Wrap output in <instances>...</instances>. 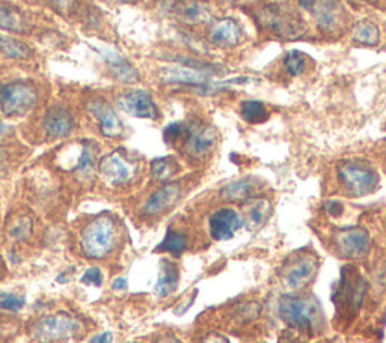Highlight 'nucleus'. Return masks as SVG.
Here are the masks:
<instances>
[{"instance_id": "24", "label": "nucleus", "mask_w": 386, "mask_h": 343, "mask_svg": "<svg viewBox=\"0 0 386 343\" xmlns=\"http://www.w3.org/2000/svg\"><path fill=\"white\" fill-rule=\"evenodd\" d=\"M0 27L21 34V32L28 30V23L15 8L10 5H0Z\"/></svg>"}, {"instance_id": "43", "label": "nucleus", "mask_w": 386, "mask_h": 343, "mask_svg": "<svg viewBox=\"0 0 386 343\" xmlns=\"http://www.w3.org/2000/svg\"><path fill=\"white\" fill-rule=\"evenodd\" d=\"M5 130H6V129H5V125H3L2 122H0V135H2V134L5 133Z\"/></svg>"}, {"instance_id": "34", "label": "nucleus", "mask_w": 386, "mask_h": 343, "mask_svg": "<svg viewBox=\"0 0 386 343\" xmlns=\"http://www.w3.org/2000/svg\"><path fill=\"white\" fill-rule=\"evenodd\" d=\"M26 300L20 295L14 294H2L0 295V309L10 310V312H19L25 306Z\"/></svg>"}, {"instance_id": "20", "label": "nucleus", "mask_w": 386, "mask_h": 343, "mask_svg": "<svg viewBox=\"0 0 386 343\" xmlns=\"http://www.w3.org/2000/svg\"><path fill=\"white\" fill-rule=\"evenodd\" d=\"M180 280L178 267L171 261H163L160 265L159 278L156 283V292L159 297H168L177 289Z\"/></svg>"}, {"instance_id": "41", "label": "nucleus", "mask_w": 386, "mask_h": 343, "mask_svg": "<svg viewBox=\"0 0 386 343\" xmlns=\"http://www.w3.org/2000/svg\"><path fill=\"white\" fill-rule=\"evenodd\" d=\"M157 343H181L177 338H172V336H164Z\"/></svg>"}, {"instance_id": "37", "label": "nucleus", "mask_w": 386, "mask_h": 343, "mask_svg": "<svg viewBox=\"0 0 386 343\" xmlns=\"http://www.w3.org/2000/svg\"><path fill=\"white\" fill-rule=\"evenodd\" d=\"M49 2L53 6H56L59 11H69L71 8H73L76 0H49Z\"/></svg>"}, {"instance_id": "2", "label": "nucleus", "mask_w": 386, "mask_h": 343, "mask_svg": "<svg viewBox=\"0 0 386 343\" xmlns=\"http://www.w3.org/2000/svg\"><path fill=\"white\" fill-rule=\"evenodd\" d=\"M116 243V226L109 215H100L86 225L82 232L81 245L86 256L103 259L114 250Z\"/></svg>"}, {"instance_id": "16", "label": "nucleus", "mask_w": 386, "mask_h": 343, "mask_svg": "<svg viewBox=\"0 0 386 343\" xmlns=\"http://www.w3.org/2000/svg\"><path fill=\"white\" fill-rule=\"evenodd\" d=\"M180 196H181L180 184L172 182V184L163 186L147 199V202L144 205V214L154 217V215H159L164 211H168L178 202Z\"/></svg>"}, {"instance_id": "6", "label": "nucleus", "mask_w": 386, "mask_h": 343, "mask_svg": "<svg viewBox=\"0 0 386 343\" xmlns=\"http://www.w3.org/2000/svg\"><path fill=\"white\" fill-rule=\"evenodd\" d=\"M81 327L76 318L62 312L39 319L34 325L32 334L38 343H56L74 336Z\"/></svg>"}, {"instance_id": "7", "label": "nucleus", "mask_w": 386, "mask_h": 343, "mask_svg": "<svg viewBox=\"0 0 386 343\" xmlns=\"http://www.w3.org/2000/svg\"><path fill=\"white\" fill-rule=\"evenodd\" d=\"M354 268L343 269L341 282L336 285L334 292V301L338 309H345L356 312L367 294V283Z\"/></svg>"}, {"instance_id": "29", "label": "nucleus", "mask_w": 386, "mask_h": 343, "mask_svg": "<svg viewBox=\"0 0 386 343\" xmlns=\"http://www.w3.org/2000/svg\"><path fill=\"white\" fill-rule=\"evenodd\" d=\"M178 170V164L174 158L164 157L157 158L151 163V175L156 181H168L171 179Z\"/></svg>"}, {"instance_id": "10", "label": "nucleus", "mask_w": 386, "mask_h": 343, "mask_svg": "<svg viewBox=\"0 0 386 343\" xmlns=\"http://www.w3.org/2000/svg\"><path fill=\"white\" fill-rule=\"evenodd\" d=\"M245 225L243 217L231 208H220L210 215L208 230L216 241H228Z\"/></svg>"}, {"instance_id": "15", "label": "nucleus", "mask_w": 386, "mask_h": 343, "mask_svg": "<svg viewBox=\"0 0 386 343\" xmlns=\"http://www.w3.org/2000/svg\"><path fill=\"white\" fill-rule=\"evenodd\" d=\"M310 11L316 17L319 27L323 30L334 32L341 26L344 14L341 5L336 0H316Z\"/></svg>"}, {"instance_id": "1", "label": "nucleus", "mask_w": 386, "mask_h": 343, "mask_svg": "<svg viewBox=\"0 0 386 343\" xmlns=\"http://www.w3.org/2000/svg\"><path fill=\"white\" fill-rule=\"evenodd\" d=\"M321 306L314 297L283 295L278 301V315L283 324L299 331L311 333L321 321Z\"/></svg>"}, {"instance_id": "11", "label": "nucleus", "mask_w": 386, "mask_h": 343, "mask_svg": "<svg viewBox=\"0 0 386 343\" xmlns=\"http://www.w3.org/2000/svg\"><path fill=\"white\" fill-rule=\"evenodd\" d=\"M118 106L127 115L142 119H156L159 113L153 97L145 91H131L120 95Z\"/></svg>"}, {"instance_id": "38", "label": "nucleus", "mask_w": 386, "mask_h": 343, "mask_svg": "<svg viewBox=\"0 0 386 343\" xmlns=\"http://www.w3.org/2000/svg\"><path fill=\"white\" fill-rule=\"evenodd\" d=\"M112 340H114V334L110 331H106L103 334H100V336L94 338L91 343H112Z\"/></svg>"}, {"instance_id": "31", "label": "nucleus", "mask_w": 386, "mask_h": 343, "mask_svg": "<svg viewBox=\"0 0 386 343\" xmlns=\"http://www.w3.org/2000/svg\"><path fill=\"white\" fill-rule=\"evenodd\" d=\"M283 65L291 76H301L306 69V56L301 52H288L283 59Z\"/></svg>"}, {"instance_id": "21", "label": "nucleus", "mask_w": 386, "mask_h": 343, "mask_svg": "<svg viewBox=\"0 0 386 343\" xmlns=\"http://www.w3.org/2000/svg\"><path fill=\"white\" fill-rule=\"evenodd\" d=\"M272 212V206L267 199H257V201H252L248 205L246 210V219L243 220L245 225L249 229H258L259 226H263L266 220L269 219V215Z\"/></svg>"}, {"instance_id": "9", "label": "nucleus", "mask_w": 386, "mask_h": 343, "mask_svg": "<svg viewBox=\"0 0 386 343\" xmlns=\"http://www.w3.org/2000/svg\"><path fill=\"white\" fill-rule=\"evenodd\" d=\"M334 244L343 258L358 261L369 252V235L362 228H345L335 234Z\"/></svg>"}, {"instance_id": "18", "label": "nucleus", "mask_w": 386, "mask_h": 343, "mask_svg": "<svg viewBox=\"0 0 386 343\" xmlns=\"http://www.w3.org/2000/svg\"><path fill=\"white\" fill-rule=\"evenodd\" d=\"M243 30L233 19H222L213 23L210 29V41L217 47H235L242 43Z\"/></svg>"}, {"instance_id": "13", "label": "nucleus", "mask_w": 386, "mask_h": 343, "mask_svg": "<svg viewBox=\"0 0 386 343\" xmlns=\"http://www.w3.org/2000/svg\"><path fill=\"white\" fill-rule=\"evenodd\" d=\"M88 110L98 119L100 131L106 137H120L124 131V125L116 111L105 100L94 98L88 102Z\"/></svg>"}, {"instance_id": "39", "label": "nucleus", "mask_w": 386, "mask_h": 343, "mask_svg": "<svg viewBox=\"0 0 386 343\" xmlns=\"http://www.w3.org/2000/svg\"><path fill=\"white\" fill-rule=\"evenodd\" d=\"M112 288L116 289V291H124V289H127V280H125L124 277H120V278H116V280L114 282L112 285Z\"/></svg>"}, {"instance_id": "32", "label": "nucleus", "mask_w": 386, "mask_h": 343, "mask_svg": "<svg viewBox=\"0 0 386 343\" xmlns=\"http://www.w3.org/2000/svg\"><path fill=\"white\" fill-rule=\"evenodd\" d=\"M32 234V220L29 217H19L15 220L11 228H10V236L15 241H23V239H28Z\"/></svg>"}, {"instance_id": "8", "label": "nucleus", "mask_w": 386, "mask_h": 343, "mask_svg": "<svg viewBox=\"0 0 386 343\" xmlns=\"http://www.w3.org/2000/svg\"><path fill=\"white\" fill-rule=\"evenodd\" d=\"M319 271V259L310 253L290 259L282 271V280L290 291L299 292L308 286Z\"/></svg>"}, {"instance_id": "26", "label": "nucleus", "mask_w": 386, "mask_h": 343, "mask_svg": "<svg viewBox=\"0 0 386 343\" xmlns=\"http://www.w3.org/2000/svg\"><path fill=\"white\" fill-rule=\"evenodd\" d=\"M380 32L373 21H361L353 27L352 38L362 45H376L379 43Z\"/></svg>"}, {"instance_id": "36", "label": "nucleus", "mask_w": 386, "mask_h": 343, "mask_svg": "<svg viewBox=\"0 0 386 343\" xmlns=\"http://www.w3.org/2000/svg\"><path fill=\"white\" fill-rule=\"evenodd\" d=\"M325 211L329 214V215H332V217H338V215H341L343 211H344V206L341 202H338V201H329L326 202L325 205Z\"/></svg>"}, {"instance_id": "3", "label": "nucleus", "mask_w": 386, "mask_h": 343, "mask_svg": "<svg viewBox=\"0 0 386 343\" xmlns=\"http://www.w3.org/2000/svg\"><path fill=\"white\" fill-rule=\"evenodd\" d=\"M338 181L352 197L372 195L379 187L380 178L377 172L365 163L345 162L338 166Z\"/></svg>"}, {"instance_id": "35", "label": "nucleus", "mask_w": 386, "mask_h": 343, "mask_svg": "<svg viewBox=\"0 0 386 343\" xmlns=\"http://www.w3.org/2000/svg\"><path fill=\"white\" fill-rule=\"evenodd\" d=\"M82 283L100 288L101 283H103V274H101V271L98 268H89L88 271H85V274L82 277Z\"/></svg>"}, {"instance_id": "42", "label": "nucleus", "mask_w": 386, "mask_h": 343, "mask_svg": "<svg viewBox=\"0 0 386 343\" xmlns=\"http://www.w3.org/2000/svg\"><path fill=\"white\" fill-rule=\"evenodd\" d=\"M6 164V155L2 149H0V169H3Z\"/></svg>"}, {"instance_id": "30", "label": "nucleus", "mask_w": 386, "mask_h": 343, "mask_svg": "<svg viewBox=\"0 0 386 343\" xmlns=\"http://www.w3.org/2000/svg\"><path fill=\"white\" fill-rule=\"evenodd\" d=\"M96 167V157H94V149L91 145H85L82 148V153L78 155L76 170L82 175V177H91Z\"/></svg>"}, {"instance_id": "19", "label": "nucleus", "mask_w": 386, "mask_h": 343, "mask_svg": "<svg viewBox=\"0 0 386 343\" xmlns=\"http://www.w3.org/2000/svg\"><path fill=\"white\" fill-rule=\"evenodd\" d=\"M98 52L101 56H103V59L106 60L110 71H112V74L120 80V82H124V83H136L138 82L139 74H138L136 68L133 67L127 59L122 58L120 53L109 49V47L98 49Z\"/></svg>"}, {"instance_id": "33", "label": "nucleus", "mask_w": 386, "mask_h": 343, "mask_svg": "<svg viewBox=\"0 0 386 343\" xmlns=\"http://www.w3.org/2000/svg\"><path fill=\"white\" fill-rule=\"evenodd\" d=\"M189 130H191V126H189L187 124L174 122V124H171V125L167 126V129H164L163 137L168 143H175L180 139H183V137L186 139L187 134H189Z\"/></svg>"}, {"instance_id": "28", "label": "nucleus", "mask_w": 386, "mask_h": 343, "mask_svg": "<svg viewBox=\"0 0 386 343\" xmlns=\"http://www.w3.org/2000/svg\"><path fill=\"white\" fill-rule=\"evenodd\" d=\"M240 113H242V118L249 124L264 122L267 116H269L264 102L257 101V100H249V101L242 102Z\"/></svg>"}, {"instance_id": "22", "label": "nucleus", "mask_w": 386, "mask_h": 343, "mask_svg": "<svg viewBox=\"0 0 386 343\" xmlns=\"http://www.w3.org/2000/svg\"><path fill=\"white\" fill-rule=\"evenodd\" d=\"M178 17L189 25H200L210 20V10L201 2H186L177 8Z\"/></svg>"}, {"instance_id": "4", "label": "nucleus", "mask_w": 386, "mask_h": 343, "mask_svg": "<svg viewBox=\"0 0 386 343\" xmlns=\"http://www.w3.org/2000/svg\"><path fill=\"white\" fill-rule=\"evenodd\" d=\"M38 91L30 82H12L0 85V110L8 118L26 115L35 106Z\"/></svg>"}, {"instance_id": "14", "label": "nucleus", "mask_w": 386, "mask_h": 343, "mask_svg": "<svg viewBox=\"0 0 386 343\" xmlns=\"http://www.w3.org/2000/svg\"><path fill=\"white\" fill-rule=\"evenodd\" d=\"M216 142H217V133L213 126L202 125L198 126V129L191 126V130H189V134L186 137L184 148H186V153L191 157L201 158L211 153V149L216 146Z\"/></svg>"}, {"instance_id": "17", "label": "nucleus", "mask_w": 386, "mask_h": 343, "mask_svg": "<svg viewBox=\"0 0 386 343\" xmlns=\"http://www.w3.org/2000/svg\"><path fill=\"white\" fill-rule=\"evenodd\" d=\"M74 121L69 111L62 107H53L44 118L43 130L47 137L50 139H62L73 131Z\"/></svg>"}, {"instance_id": "25", "label": "nucleus", "mask_w": 386, "mask_h": 343, "mask_svg": "<svg viewBox=\"0 0 386 343\" xmlns=\"http://www.w3.org/2000/svg\"><path fill=\"white\" fill-rule=\"evenodd\" d=\"M187 249V236L175 229H169L159 245V250L168 252L172 256H181Z\"/></svg>"}, {"instance_id": "5", "label": "nucleus", "mask_w": 386, "mask_h": 343, "mask_svg": "<svg viewBox=\"0 0 386 343\" xmlns=\"http://www.w3.org/2000/svg\"><path fill=\"white\" fill-rule=\"evenodd\" d=\"M258 23L278 36H297L303 30L302 20L283 5H267L258 11Z\"/></svg>"}, {"instance_id": "44", "label": "nucleus", "mask_w": 386, "mask_h": 343, "mask_svg": "<svg viewBox=\"0 0 386 343\" xmlns=\"http://www.w3.org/2000/svg\"><path fill=\"white\" fill-rule=\"evenodd\" d=\"M120 2H125V0H120Z\"/></svg>"}, {"instance_id": "40", "label": "nucleus", "mask_w": 386, "mask_h": 343, "mask_svg": "<svg viewBox=\"0 0 386 343\" xmlns=\"http://www.w3.org/2000/svg\"><path fill=\"white\" fill-rule=\"evenodd\" d=\"M204 343H228V342H226L225 338H220V336H216V334H215V336H210Z\"/></svg>"}, {"instance_id": "23", "label": "nucleus", "mask_w": 386, "mask_h": 343, "mask_svg": "<svg viewBox=\"0 0 386 343\" xmlns=\"http://www.w3.org/2000/svg\"><path fill=\"white\" fill-rule=\"evenodd\" d=\"M255 191V184L252 179H239V181H233L230 184L225 186L220 191L224 199L231 202H242V201H248V199L254 195Z\"/></svg>"}, {"instance_id": "12", "label": "nucleus", "mask_w": 386, "mask_h": 343, "mask_svg": "<svg viewBox=\"0 0 386 343\" xmlns=\"http://www.w3.org/2000/svg\"><path fill=\"white\" fill-rule=\"evenodd\" d=\"M100 172L110 186H122L127 184L133 178L135 167H133L120 153H112L101 159Z\"/></svg>"}, {"instance_id": "27", "label": "nucleus", "mask_w": 386, "mask_h": 343, "mask_svg": "<svg viewBox=\"0 0 386 343\" xmlns=\"http://www.w3.org/2000/svg\"><path fill=\"white\" fill-rule=\"evenodd\" d=\"M0 53H3L11 59H28L30 56L29 47L25 43L11 36L2 35H0Z\"/></svg>"}]
</instances>
